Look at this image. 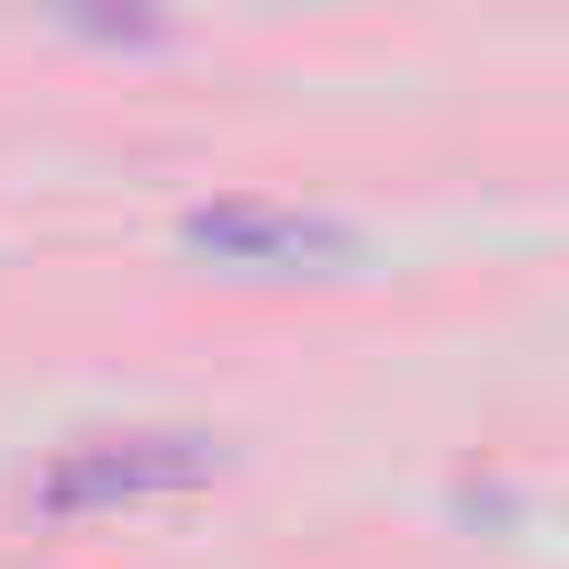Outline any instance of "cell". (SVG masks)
Instances as JSON below:
<instances>
[{"label": "cell", "instance_id": "obj_1", "mask_svg": "<svg viewBox=\"0 0 569 569\" xmlns=\"http://www.w3.org/2000/svg\"><path fill=\"white\" fill-rule=\"evenodd\" d=\"M223 469H234V447L212 425H112V436H68L34 469V513L46 525H90V513H134V502L212 491Z\"/></svg>", "mask_w": 569, "mask_h": 569}, {"label": "cell", "instance_id": "obj_2", "mask_svg": "<svg viewBox=\"0 0 569 569\" xmlns=\"http://www.w3.org/2000/svg\"><path fill=\"white\" fill-rule=\"evenodd\" d=\"M179 246L234 268V279H347L369 246L358 223L336 212H291V201H190L179 212Z\"/></svg>", "mask_w": 569, "mask_h": 569}]
</instances>
